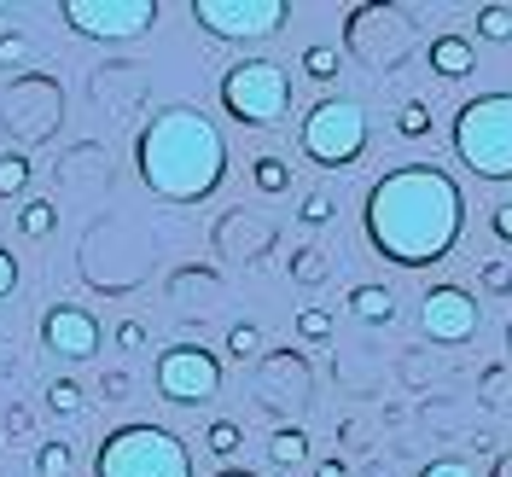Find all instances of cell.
Wrapping results in <instances>:
<instances>
[{
	"label": "cell",
	"mask_w": 512,
	"mask_h": 477,
	"mask_svg": "<svg viewBox=\"0 0 512 477\" xmlns=\"http://www.w3.org/2000/svg\"><path fill=\"white\" fill-rule=\"evenodd\" d=\"M297 146L320 169H350L367 152V111L355 99H320L297 128Z\"/></svg>",
	"instance_id": "6"
},
{
	"label": "cell",
	"mask_w": 512,
	"mask_h": 477,
	"mask_svg": "<svg viewBox=\"0 0 512 477\" xmlns=\"http://www.w3.org/2000/svg\"><path fill=\"white\" fill-rule=\"evenodd\" d=\"M64 24L94 41H128L158 24V0H64Z\"/></svg>",
	"instance_id": "9"
},
{
	"label": "cell",
	"mask_w": 512,
	"mask_h": 477,
	"mask_svg": "<svg viewBox=\"0 0 512 477\" xmlns=\"http://www.w3.org/2000/svg\"><path fill=\"white\" fill-rule=\"evenodd\" d=\"M315 477H350V466H344V460H320Z\"/></svg>",
	"instance_id": "35"
},
{
	"label": "cell",
	"mask_w": 512,
	"mask_h": 477,
	"mask_svg": "<svg viewBox=\"0 0 512 477\" xmlns=\"http://www.w3.org/2000/svg\"><path fill=\"white\" fill-rule=\"evenodd\" d=\"M192 24L216 41H256L286 24V0H192Z\"/></svg>",
	"instance_id": "8"
},
{
	"label": "cell",
	"mask_w": 512,
	"mask_h": 477,
	"mask_svg": "<svg viewBox=\"0 0 512 477\" xmlns=\"http://www.w3.org/2000/svg\"><path fill=\"white\" fill-rule=\"evenodd\" d=\"M483 286L495 291V297H507L512 291V268L507 262H483Z\"/></svg>",
	"instance_id": "29"
},
{
	"label": "cell",
	"mask_w": 512,
	"mask_h": 477,
	"mask_svg": "<svg viewBox=\"0 0 512 477\" xmlns=\"http://www.w3.org/2000/svg\"><path fill=\"white\" fill-rule=\"evenodd\" d=\"M251 181H256V192L280 198V192L291 187V163H286V158H256V163H251Z\"/></svg>",
	"instance_id": "16"
},
{
	"label": "cell",
	"mask_w": 512,
	"mask_h": 477,
	"mask_svg": "<svg viewBox=\"0 0 512 477\" xmlns=\"http://www.w3.org/2000/svg\"><path fill=\"white\" fill-rule=\"evenodd\" d=\"M227 175V140L192 105H169L163 117L146 123L140 134V181L169 198V204H198L222 187Z\"/></svg>",
	"instance_id": "2"
},
{
	"label": "cell",
	"mask_w": 512,
	"mask_h": 477,
	"mask_svg": "<svg viewBox=\"0 0 512 477\" xmlns=\"http://www.w3.org/2000/svg\"><path fill=\"white\" fill-rule=\"evenodd\" d=\"M425 59H431V76H443V82H466V76L478 70V47H472L460 30H448V35L431 41V53H425Z\"/></svg>",
	"instance_id": "12"
},
{
	"label": "cell",
	"mask_w": 512,
	"mask_h": 477,
	"mask_svg": "<svg viewBox=\"0 0 512 477\" xmlns=\"http://www.w3.org/2000/svg\"><path fill=\"white\" fill-rule=\"evenodd\" d=\"M41 344L64 355V361H88L99 350V320L88 309H76V303H53L41 315Z\"/></svg>",
	"instance_id": "11"
},
{
	"label": "cell",
	"mask_w": 512,
	"mask_h": 477,
	"mask_svg": "<svg viewBox=\"0 0 512 477\" xmlns=\"http://www.w3.org/2000/svg\"><path fill=\"white\" fill-rule=\"evenodd\" d=\"M105 396H111V402H117V396H128V373H111V379H105Z\"/></svg>",
	"instance_id": "34"
},
{
	"label": "cell",
	"mask_w": 512,
	"mask_h": 477,
	"mask_svg": "<svg viewBox=\"0 0 512 477\" xmlns=\"http://www.w3.org/2000/svg\"><path fill=\"white\" fill-rule=\"evenodd\" d=\"M268 460H274V466H280V472H291V466H303V460H309V437H303V431H274V437H268Z\"/></svg>",
	"instance_id": "14"
},
{
	"label": "cell",
	"mask_w": 512,
	"mask_h": 477,
	"mask_svg": "<svg viewBox=\"0 0 512 477\" xmlns=\"http://www.w3.org/2000/svg\"><path fill=\"white\" fill-rule=\"evenodd\" d=\"M94 477H192V454L163 425H123L99 443Z\"/></svg>",
	"instance_id": "4"
},
{
	"label": "cell",
	"mask_w": 512,
	"mask_h": 477,
	"mask_svg": "<svg viewBox=\"0 0 512 477\" xmlns=\"http://www.w3.org/2000/svg\"><path fill=\"white\" fill-rule=\"evenodd\" d=\"M222 105L245 128H274L291 111V76L274 59H239L222 76Z\"/></svg>",
	"instance_id": "5"
},
{
	"label": "cell",
	"mask_w": 512,
	"mask_h": 477,
	"mask_svg": "<svg viewBox=\"0 0 512 477\" xmlns=\"http://www.w3.org/2000/svg\"><path fill=\"white\" fill-rule=\"evenodd\" d=\"M350 315L367 320V326H390V320H396V297H390L384 286H355L350 291Z\"/></svg>",
	"instance_id": "13"
},
{
	"label": "cell",
	"mask_w": 512,
	"mask_h": 477,
	"mask_svg": "<svg viewBox=\"0 0 512 477\" xmlns=\"http://www.w3.org/2000/svg\"><path fill=\"white\" fill-rule=\"evenodd\" d=\"M478 326L483 309L466 286H431L419 297V332L431 344H466V338H478Z\"/></svg>",
	"instance_id": "10"
},
{
	"label": "cell",
	"mask_w": 512,
	"mask_h": 477,
	"mask_svg": "<svg viewBox=\"0 0 512 477\" xmlns=\"http://www.w3.org/2000/svg\"><path fill=\"white\" fill-rule=\"evenodd\" d=\"M297 332H303L309 344H326V338H332V315H326V309H303V315H297Z\"/></svg>",
	"instance_id": "26"
},
{
	"label": "cell",
	"mask_w": 512,
	"mask_h": 477,
	"mask_svg": "<svg viewBox=\"0 0 512 477\" xmlns=\"http://www.w3.org/2000/svg\"><path fill=\"white\" fill-rule=\"evenodd\" d=\"M53 227H59V210H53L47 198H30V204L18 210V233H24V239H47Z\"/></svg>",
	"instance_id": "15"
},
{
	"label": "cell",
	"mask_w": 512,
	"mask_h": 477,
	"mask_svg": "<svg viewBox=\"0 0 512 477\" xmlns=\"http://www.w3.org/2000/svg\"><path fill=\"white\" fill-rule=\"evenodd\" d=\"M291 280H303V286H320V280H326V251H315V245L291 251Z\"/></svg>",
	"instance_id": "19"
},
{
	"label": "cell",
	"mask_w": 512,
	"mask_h": 477,
	"mask_svg": "<svg viewBox=\"0 0 512 477\" xmlns=\"http://www.w3.org/2000/svg\"><path fill=\"white\" fill-rule=\"evenodd\" d=\"M24 59H30V41L18 30H0V64L12 70V64H24Z\"/></svg>",
	"instance_id": "27"
},
{
	"label": "cell",
	"mask_w": 512,
	"mask_h": 477,
	"mask_svg": "<svg viewBox=\"0 0 512 477\" xmlns=\"http://www.w3.org/2000/svg\"><path fill=\"white\" fill-rule=\"evenodd\" d=\"M24 187H30V158L24 152H0V198H12Z\"/></svg>",
	"instance_id": "18"
},
{
	"label": "cell",
	"mask_w": 512,
	"mask_h": 477,
	"mask_svg": "<svg viewBox=\"0 0 512 477\" xmlns=\"http://www.w3.org/2000/svg\"><path fill=\"white\" fill-rule=\"evenodd\" d=\"M158 390L175 408H198V402H210L222 390V361L204 344H175V350L158 355Z\"/></svg>",
	"instance_id": "7"
},
{
	"label": "cell",
	"mask_w": 512,
	"mask_h": 477,
	"mask_svg": "<svg viewBox=\"0 0 512 477\" xmlns=\"http://www.w3.org/2000/svg\"><path fill=\"white\" fill-rule=\"evenodd\" d=\"M367 245L396 268H431L460 245L466 227V192L437 163H402L367 187L361 204Z\"/></svg>",
	"instance_id": "1"
},
{
	"label": "cell",
	"mask_w": 512,
	"mask_h": 477,
	"mask_svg": "<svg viewBox=\"0 0 512 477\" xmlns=\"http://www.w3.org/2000/svg\"><path fill=\"white\" fill-rule=\"evenodd\" d=\"M303 76L309 82H332L338 76V47H303Z\"/></svg>",
	"instance_id": "20"
},
{
	"label": "cell",
	"mask_w": 512,
	"mask_h": 477,
	"mask_svg": "<svg viewBox=\"0 0 512 477\" xmlns=\"http://www.w3.org/2000/svg\"><path fill=\"white\" fill-rule=\"evenodd\" d=\"M256 350H262V332H256L251 320H239V326L227 332V355H233V361H251Z\"/></svg>",
	"instance_id": "24"
},
{
	"label": "cell",
	"mask_w": 512,
	"mask_h": 477,
	"mask_svg": "<svg viewBox=\"0 0 512 477\" xmlns=\"http://www.w3.org/2000/svg\"><path fill=\"white\" fill-rule=\"evenodd\" d=\"M47 408H53V414H59V419H70V414H82V390H76V384H70V379H59V384H47Z\"/></svg>",
	"instance_id": "25"
},
{
	"label": "cell",
	"mask_w": 512,
	"mask_h": 477,
	"mask_svg": "<svg viewBox=\"0 0 512 477\" xmlns=\"http://www.w3.org/2000/svg\"><path fill=\"white\" fill-rule=\"evenodd\" d=\"M454 158L478 181H512V94H478L454 111Z\"/></svg>",
	"instance_id": "3"
},
{
	"label": "cell",
	"mask_w": 512,
	"mask_h": 477,
	"mask_svg": "<svg viewBox=\"0 0 512 477\" xmlns=\"http://www.w3.org/2000/svg\"><path fill=\"white\" fill-rule=\"evenodd\" d=\"M18 291V262H12V251L0 245V297H12Z\"/></svg>",
	"instance_id": "32"
},
{
	"label": "cell",
	"mask_w": 512,
	"mask_h": 477,
	"mask_svg": "<svg viewBox=\"0 0 512 477\" xmlns=\"http://www.w3.org/2000/svg\"><path fill=\"white\" fill-rule=\"evenodd\" d=\"M501 477H512V460H501Z\"/></svg>",
	"instance_id": "36"
},
{
	"label": "cell",
	"mask_w": 512,
	"mask_h": 477,
	"mask_svg": "<svg viewBox=\"0 0 512 477\" xmlns=\"http://www.w3.org/2000/svg\"><path fill=\"white\" fill-rule=\"evenodd\" d=\"M489 227H495V239H501V245H512V204H495Z\"/></svg>",
	"instance_id": "33"
},
{
	"label": "cell",
	"mask_w": 512,
	"mask_h": 477,
	"mask_svg": "<svg viewBox=\"0 0 512 477\" xmlns=\"http://www.w3.org/2000/svg\"><path fill=\"white\" fill-rule=\"evenodd\" d=\"M303 222H309V227L332 222V198H326V192H309V198H303Z\"/></svg>",
	"instance_id": "28"
},
{
	"label": "cell",
	"mask_w": 512,
	"mask_h": 477,
	"mask_svg": "<svg viewBox=\"0 0 512 477\" xmlns=\"http://www.w3.org/2000/svg\"><path fill=\"white\" fill-rule=\"evenodd\" d=\"M478 35L483 41H512V6H483L478 12Z\"/></svg>",
	"instance_id": "21"
},
{
	"label": "cell",
	"mask_w": 512,
	"mask_h": 477,
	"mask_svg": "<svg viewBox=\"0 0 512 477\" xmlns=\"http://www.w3.org/2000/svg\"><path fill=\"white\" fill-rule=\"evenodd\" d=\"M396 134H402V140H425V134H431V105H425V99H408V105L396 111Z\"/></svg>",
	"instance_id": "17"
},
{
	"label": "cell",
	"mask_w": 512,
	"mask_h": 477,
	"mask_svg": "<svg viewBox=\"0 0 512 477\" xmlns=\"http://www.w3.org/2000/svg\"><path fill=\"white\" fill-rule=\"evenodd\" d=\"M419 477H478V472H472L466 460H431V466H425Z\"/></svg>",
	"instance_id": "30"
},
{
	"label": "cell",
	"mask_w": 512,
	"mask_h": 477,
	"mask_svg": "<svg viewBox=\"0 0 512 477\" xmlns=\"http://www.w3.org/2000/svg\"><path fill=\"white\" fill-rule=\"evenodd\" d=\"M140 344H146V326L140 320H123L117 326V350H140Z\"/></svg>",
	"instance_id": "31"
},
{
	"label": "cell",
	"mask_w": 512,
	"mask_h": 477,
	"mask_svg": "<svg viewBox=\"0 0 512 477\" xmlns=\"http://www.w3.org/2000/svg\"><path fill=\"white\" fill-rule=\"evenodd\" d=\"M35 472H41V477H70V443H41Z\"/></svg>",
	"instance_id": "23"
},
{
	"label": "cell",
	"mask_w": 512,
	"mask_h": 477,
	"mask_svg": "<svg viewBox=\"0 0 512 477\" xmlns=\"http://www.w3.org/2000/svg\"><path fill=\"white\" fill-rule=\"evenodd\" d=\"M239 443H245V431H239L233 419H216V425L204 431V448H210V454H239Z\"/></svg>",
	"instance_id": "22"
}]
</instances>
